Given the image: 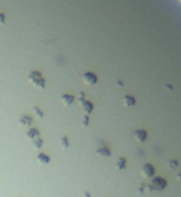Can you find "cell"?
<instances>
[{
    "instance_id": "obj_10",
    "label": "cell",
    "mask_w": 181,
    "mask_h": 197,
    "mask_svg": "<svg viewBox=\"0 0 181 197\" xmlns=\"http://www.w3.org/2000/svg\"><path fill=\"white\" fill-rule=\"evenodd\" d=\"M83 111L90 112V111H92V104H90V103H83Z\"/></svg>"
},
{
    "instance_id": "obj_3",
    "label": "cell",
    "mask_w": 181,
    "mask_h": 197,
    "mask_svg": "<svg viewBox=\"0 0 181 197\" xmlns=\"http://www.w3.org/2000/svg\"><path fill=\"white\" fill-rule=\"evenodd\" d=\"M135 135H136V139H138V141H144L146 136H148V133L143 131V130H138V131L135 133Z\"/></svg>"
},
{
    "instance_id": "obj_1",
    "label": "cell",
    "mask_w": 181,
    "mask_h": 197,
    "mask_svg": "<svg viewBox=\"0 0 181 197\" xmlns=\"http://www.w3.org/2000/svg\"><path fill=\"white\" fill-rule=\"evenodd\" d=\"M29 80L34 82V83H36V85H39V87H43V85H45V82H43V79H42V75H40L39 72H32V74L29 75Z\"/></svg>"
},
{
    "instance_id": "obj_8",
    "label": "cell",
    "mask_w": 181,
    "mask_h": 197,
    "mask_svg": "<svg viewBox=\"0 0 181 197\" xmlns=\"http://www.w3.org/2000/svg\"><path fill=\"white\" fill-rule=\"evenodd\" d=\"M39 160H40V162H43V164H48V162H50V159H48V157L45 156V154H40V156H39Z\"/></svg>"
},
{
    "instance_id": "obj_12",
    "label": "cell",
    "mask_w": 181,
    "mask_h": 197,
    "mask_svg": "<svg viewBox=\"0 0 181 197\" xmlns=\"http://www.w3.org/2000/svg\"><path fill=\"white\" fill-rule=\"evenodd\" d=\"M21 122H23V123H27V125H31V119H27V117H21Z\"/></svg>"
},
{
    "instance_id": "obj_5",
    "label": "cell",
    "mask_w": 181,
    "mask_h": 197,
    "mask_svg": "<svg viewBox=\"0 0 181 197\" xmlns=\"http://www.w3.org/2000/svg\"><path fill=\"white\" fill-rule=\"evenodd\" d=\"M85 80H87L88 83H95V82H96V75L87 72V74H85Z\"/></svg>"
},
{
    "instance_id": "obj_9",
    "label": "cell",
    "mask_w": 181,
    "mask_h": 197,
    "mask_svg": "<svg viewBox=\"0 0 181 197\" xmlns=\"http://www.w3.org/2000/svg\"><path fill=\"white\" fill-rule=\"evenodd\" d=\"M62 100H64V103H66V104H72V101H74V98L67 95V96H64V98H62Z\"/></svg>"
},
{
    "instance_id": "obj_13",
    "label": "cell",
    "mask_w": 181,
    "mask_h": 197,
    "mask_svg": "<svg viewBox=\"0 0 181 197\" xmlns=\"http://www.w3.org/2000/svg\"><path fill=\"white\" fill-rule=\"evenodd\" d=\"M100 154H101V156H109L111 152H109L107 149H100Z\"/></svg>"
},
{
    "instance_id": "obj_2",
    "label": "cell",
    "mask_w": 181,
    "mask_h": 197,
    "mask_svg": "<svg viewBox=\"0 0 181 197\" xmlns=\"http://www.w3.org/2000/svg\"><path fill=\"white\" fill-rule=\"evenodd\" d=\"M165 186H167V181L162 180V178H156L154 181H152V184H151L152 189H164Z\"/></svg>"
},
{
    "instance_id": "obj_15",
    "label": "cell",
    "mask_w": 181,
    "mask_h": 197,
    "mask_svg": "<svg viewBox=\"0 0 181 197\" xmlns=\"http://www.w3.org/2000/svg\"><path fill=\"white\" fill-rule=\"evenodd\" d=\"M3 21H5V16H3V15H0V23H3Z\"/></svg>"
},
{
    "instance_id": "obj_14",
    "label": "cell",
    "mask_w": 181,
    "mask_h": 197,
    "mask_svg": "<svg viewBox=\"0 0 181 197\" xmlns=\"http://www.w3.org/2000/svg\"><path fill=\"white\" fill-rule=\"evenodd\" d=\"M170 167H172V168H176V167H178V162H176V160H172V162H170Z\"/></svg>"
},
{
    "instance_id": "obj_7",
    "label": "cell",
    "mask_w": 181,
    "mask_h": 197,
    "mask_svg": "<svg viewBox=\"0 0 181 197\" xmlns=\"http://www.w3.org/2000/svg\"><path fill=\"white\" fill-rule=\"evenodd\" d=\"M125 104H127V106H133V104H135V98L125 96Z\"/></svg>"
},
{
    "instance_id": "obj_6",
    "label": "cell",
    "mask_w": 181,
    "mask_h": 197,
    "mask_svg": "<svg viewBox=\"0 0 181 197\" xmlns=\"http://www.w3.org/2000/svg\"><path fill=\"white\" fill-rule=\"evenodd\" d=\"M27 136H31L32 139H37L39 138V131L37 130H29L27 131Z\"/></svg>"
},
{
    "instance_id": "obj_4",
    "label": "cell",
    "mask_w": 181,
    "mask_h": 197,
    "mask_svg": "<svg viewBox=\"0 0 181 197\" xmlns=\"http://www.w3.org/2000/svg\"><path fill=\"white\" fill-rule=\"evenodd\" d=\"M144 173L148 175V176H154V168H152V165H144Z\"/></svg>"
},
{
    "instance_id": "obj_11",
    "label": "cell",
    "mask_w": 181,
    "mask_h": 197,
    "mask_svg": "<svg viewBox=\"0 0 181 197\" xmlns=\"http://www.w3.org/2000/svg\"><path fill=\"white\" fill-rule=\"evenodd\" d=\"M117 167H119V168H123V167H125V159H119V160H117Z\"/></svg>"
},
{
    "instance_id": "obj_16",
    "label": "cell",
    "mask_w": 181,
    "mask_h": 197,
    "mask_svg": "<svg viewBox=\"0 0 181 197\" xmlns=\"http://www.w3.org/2000/svg\"><path fill=\"white\" fill-rule=\"evenodd\" d=\"M178 178H179V180H181V173H179V176H178Z\"/></svg>"
}]
</instances>
